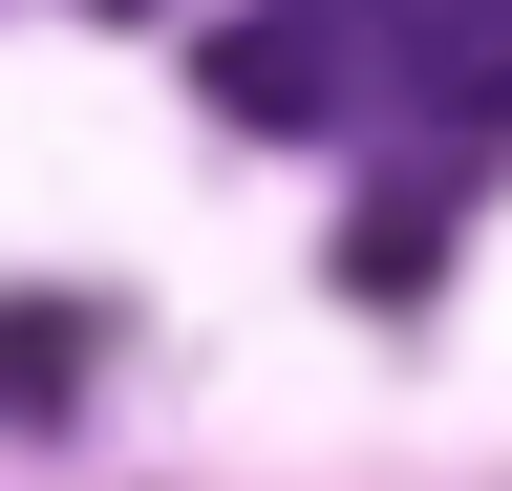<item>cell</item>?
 <instances>
[{
	"label": "cell",
	"instance_id": "6da1fadb",
	"mask_svg": "<svg viewBox=\"0 0 512 491\" xmlns=\"http://www.w3.org/2000/svg\"><path fill=\"white\" fill-rule=\"evenodd\" d=\"M192 86H214L235 129H363V107L406 86V0H256V22L192 43Z\"/></svg>",
	"mask_w": 512,
	"mask_h": 491
},
{
	"label": "cell",
	"instance_id": "7a4b0ae2",
	"mask_svg": "<svg viewBox=\"0 0 512 491\" xmlns=\"http://www.w3.org/2000/svg\"><path fill=\"white\" fill-rule=\"evenodd\" d=\"M86 299H0V427H64V406H86Z\"/></svg>",
	"mask_w": 512,
	"mask_h": 491
}]
</instances>
